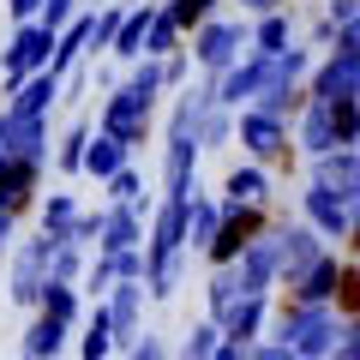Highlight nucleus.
<instances>
[{
    "instance_id": "obj_53",
    "label": "nucleus",
    "mask_w": 360,
    "mask_h": 360,
    "mask_svg": "<svg viewBox=\"0 0 360 360\" xmlns=\"http://www.w3.org/2000/svg\"><path fill=\"white\" fill-rule=\"evenodd\" d=\"M0 258H6V252H0Z\"/></svg>"
},
{
    "instance_id": "obj_46",
    "label": "nucleus",
    "mask_w": 360,
    "mask_h": 360,
    "mask_svg": "<svg viewBox=\"0 0 360 360\" xmlns=\"http://www.w3.org/2000/svg\"><path fill=\"white\" fill-rule=\"evenodd\" d=\"M210 360H252V342H234V336H222Z\"/></svg>"
},
{
    "instance_id": "obj_45",
    "label": "nucleus",
    "mask_w": 360,
    "mask_h": 360,
    "mask_svg": "<svg viewBox=\"0 0 360 360\" xmlns=\"http://www.w3.org/2000/svg\"><path fill=\"white\" fill-rule=\"evenodd\" d=\"M354 13H360V0H324V18H330L336 30H342V25H354Z\"/></svg>"
},
{
    "instance_id": "obj_36",
    "label": "nucleus",
    "mask_w": 360,
    "mask_h": 360,
    "mask_svg": "<svg viewBox=\"0 0 360 360\" xmlns=\"http://www.w3.org/2000/svg\"><path fill=\"white\" fill-rule=\"evenodd\" d=\"M115 283H120L115 258H108V252H96V258H90V270H84V283H78V288H84L90 300H108V288H115Z\"/></svg>"
},
{
    "instance_id": "obj_3",
    "label": "nucleus",
    "mask_w": 360,
    "mask_h": 360,
    "mask_svg": "<svg viewBox=\"0 0 360 360\" xmlns=\"http://www.w3.org/2000/svg\"><path fill=\"white\" fill-rule=\"evenodd\" d=\"M246 42H252V25L217 13V18H205V25L193 30V42H186V49H193V66H205V72L217 78V72H229V66L246 54Z\"/></svg>"
},
{
    "instance_id": "obj_24",
    "label": "nucleus",
    "mask_w": 360,
    "mask_h": 360,
    "mask_svg": "<svg viewBox=\"0 0 360 360\" xmlns=\"http://www.w3.org/2000/svg\"><path fill=\"white\" fill-rule=\"evenodd\" d=\"M283 49H295V13H288V6H276V13H258L246 54H283Z\"/></svg>"
},
{
    "instance_id": "obj_33",
    "label": "nucleus",
    "mask_w": 360,
    "mask_h": 360,
    "mask_svg": "<svg viewBox=\"0 0 360 360\" xmlns=\"http://www.w3.org/2000/svg\"><path fill=\"white\" fill-rule=\"evenodd\" d=\"M78 300H84V288H78V283H54V276H49L37 312H49V319H60V324H78Z\"/></svg>"
},
{
    "instance_id": "obj_35",
    "label": "nucleus",
    "mask_w": 360,
    "mask_h": 360,
    "mask_svg": "<svg viewBox=\"0 0 360 360\" xmlns=\"http://www.w3.org/2000/svg\"><path fill=\"white\" fill-rule=\"evenodd\" d=\"M217 342H222V324L205 319V324H193V330H186V342H180L174 360H210V354H217Z\"/></svg>"
},
{
    "instance_id": "obj_8",
    "label": "nucleus",
    "mask_w": 360,
    "mask_h": 360,
    "mask_svg": "<svg viewBox=\"0 0 360 360\" xmlns=\"http://www.w3.org/2000/svg\"><path fill=\"white\" fill-rule=\"evenodd\" d=\"M54 246L60 240H49L42 229H37V240L13 246V300L18 307H37L42 300V288H49V276H54Z\"/></svg>"
},
{
    "instance_id": "obj_21",
    "label": "nucleus",
    "mask_w": 360,
    "mask_h": 360,
    "mask_svg": "<svg viewBox=\"0 0 360 360\" xmlns=\"http://www.w3.org/2000/svg\"><path fill=\"white\" fill-rule=\"evenodd\" d=\"M60 90H66V78L54 72V66H42V72H30L25 84L13 90V103H6V108H13V115H49V108L60 103Z\"/></svg>"
},
{
    "instance_id": "obj_34",
    "label": "nucleus",
    "mask_w": 360,
    "mask_h": 360,
    "mask_svg": "<svg viewBox=\"0 0 360 360\" xmlns=\"http://www.w3.org/2000/svg\"><path fill=\"white\" fill-rule=\"evenodd\" d=\"M234 115H240V108L210 103V108H205V120H198V144H205V150H222V144L234 139Z\"/></svg>"
},
{
    "instance_id": "obj_9",
    "label": "nucleus",
    "mask_w": 360,
    "mask_h": 360,
    "mask_svg": "<svg viewBox=\"0 0 360 360\" xmlns=\"http://www.w3.org/2000/svg\"><path fill=\"white\" fill-rule=\"evenodd\" d=\"M307 90L324 96V103H348V96H360V49H330L319 66H312Z\"/></svg>"
},
{
    "instance_id": "obj_37",
    "label": "nucleus",
    "mask_w": 360,
    "mask_h": 360,
    "mask_svg": "<svg viewBox=\"0 0 360 360\" xmlns=\"http://www.w3.org/2000/svg\"><path fill=\"white\" fill-rule=\"evenodd\" d=\"M120 18H127V6H103V13H90V49H115Z\"/></svg>"
},
{
    "instance_id": "obj_42",
    "label": "nucleus",
    "mask_w": 360,
    "mask_h": 360,
    "mask_svg": "<svg viewBox=\"0 0 360 360\" xmlns=\"http://www.w3.org/2000/svg\"><path fill=\"white\" fill-rule=\"evenodd\" d=\"M186 72H193V49L162 54V78H168V90H180V84H186Z\"/></svg>"
},
{
    "instance_id": "obj_41",
    "label": "nucleus",
    "mask_w": 360,
    "mask_h": 360,
    "mask_svg": "<svg viewBox=\"0 0 360 360\" xmlns=\"http://www.w3.org/2000/svg\"><path fill=\"white\" fill-rule=\"evenodd\" d=\"M78 18V0H42V13H37V25L42 30H54V37H60L66 25H72Z\"/></svg>"
},
{
    "instance_id": "obj_29",
    "label": "nucleus",
    "mask_w": 360,
    "mask_h": 360,
    "mask_svg": "<svg viewBox=\"0 0 360 360\" xmlns=\"http://www.w3.org/2000/svg\"><path fill=\"white\" fill-rule=\"evenodd\" d=\"M115 354V324H108V300H96V312L84 319V336H78V360H108Z\"/></svg>"
},
{
    "instance_id": "obj_19",
    "label": "nucleus",
    "mask_w": 360,
    "mask_h": 360,
    "mask_svg": "<svg viewBox=\"0 0 360 360\" xmlns=\"http://www.w3.org/2000/svg\"><path fill=\"white\" fill-rule=\"evenodd\" d=\"M342 264H348V258L330 246V252H324L319 264H312L307 276L288 288V300H319V307H336V283H342Z\"/></svg>"
},
{
    "instance_id": "obj_16",
    "label": "nucleus",
    "mask_w": 360,
    "mask_h": 360,
    "mask_svg": "<svg viewBox=\"0 0 360 360\" xmlns=\"http://www.w3.org/2000/svg\"><path fill=\"white\" fill-rule=\"evenodd\" d=\"M37 180H42V162L0 150V210H30V198H37Z\"/></svg>"
},
{
    "instance_id": "obj_27",
    "label": "nucleus",
    "mask_w": 360,
    "mask_h": 360,
    "mask_svg": "<svg viewBox=\"0 0 360 360\" xmlns=\"http://www.w3.org/2000/svg\"><path fill=\"white\" fill-rule=\"evenodd\" d=\"M66 330H72V324L37 312V319H30V330H25V354H30V360H60V354H66Z\"/></svg>"
},
{
    "instance_id": "obj_7",
    "label": "nucleus",
    "mask_w": 360,
    "mask_h": 360,
    "mask_svg": "<svg viewBox=\"0 0 360 360\" xmlns=\"http://www.w3.org/2000/svg\"><path fill=\"white\" fill-rule=\"evenodd\" d=\"M240 270V288L246 295H270V288H283V222H270L258 240H246V252L234 258Z\"/></svg>"
},
{
    "instance_id": "obj_38",
    "label": "nucleus",
    "mask_w": 360,
    "mask_h": 360,
    "mask_svg": "<svg viewBox=\"0 0 360 360\" xmlns=\"http://www.w3.org/2000/svg\"><path fill=\"white\" fill-rule=\"evenodd\" d=\"M108 205H144V174H139L132 162L108 180Z\"/></svg>"
},
{
    "instance_id": "obj_39",
    "label": "nucleus",
    "mask_w": 360,
    "mask_h": 360,
    "mask_svg": "<svg viewBox=\"0 0 360 360\" xmlns=\"http://www.w3.org/2000/svg\"><path fill=\"white\" fill-rule=\"evenodd\" d=\"M336 312H342V319H354V312H360V258H348V264H342V283H336Z\"/></svg>"
},
{
    "instance_id": "obj_30",
    "label": "nucleus",
    "mask_w": 360,
    "mask_h": 360,
    "mask_svg": "<svg viewBox=\"0 0 360 360\" xmlns=\"http://www.w3.org/2000/svg\"><path fill=\"white\" fill-rule=\"evenodd\" d=\"M90 132H96V127H90L84 115H78L72 127L60 132V144H54V168H60V174H84V150H90Z\"/></svg>"
},
{
    "instance_id": "obj_28",
    "label": "nucleus",
    "mask_w": 360,
    "mask_h": 360,
    "mask_svg": "<svg viewBox=\"0 0 360 360\" xmlns=\"http://www.w3.org/2000/svg\"><path fill=\"white\" fill-rule=\"evenodd\" d=\"M246 295V288H240V270H234V264H217V270H210V283H205V307H210V319H229V312H234V300H240Z\"/></svg>"
},
{
    "instance_id": "obj_40",
    "label": "nucleus",
    "mask_w": 360,
    "mask_h": 360,
    "mask_svg": "<svg viewBox=\"0 0 360 360\" xmlns=\"http://www.w3.org/2000/svg\"><path fill=\"white\" fill-rule=\"evenodd\" d=\"M84 252L90 246H78V240L54 246V283H78V276H84Z\"/></svg>"
},
{
    "instance_id": "obj_13",
    "label": "nucleus",
    "mask_w": 360,
    "mask_h": 360,
    "mask_svg": "<svg viewBox=\"0 0 360 360\" xmlns=\"http://www.w3.org/2000/svg\"><path fill=\"white\" fill-rule=\"evenodd\" d=\"M336 144H342V139H336V108L324 103V96H312V90H307V108L295 115V150L312 162V156L336 150Z\"/></svg>"
},
{
    "instance_id": "obj_22",
    "label": "nucleus",
    "mask_w": 360,
    "mask_h": 360,
    "mask_svg": "<svg viewBox=\"0 0 360 360\" xmlns=\"http://www.w3.org/2000/svg\"><path fill=\"white\" fill-rule=\"evenodd\" d=\"M132 162V144L115 139V132H90V150H84V174L96 180V186H108V180L120 174V168Z\"/></svg>"
},
{
    "instance_id": "obj_5",
    "label": "nucleus",
    "mask_w": 360,
    "mask_h": 360,
    "mask_svg": "<svg viewBox=\"0 0 360 360\" xmlns=\"http://www.w3.org/2000/svg\"><path fill=\"white\" fill-rule=\"evenodd\" d=\"M49 60H54V30H42L37 18H25V25L13 30V42H6V54H0V78H6V96H13V90L25 84L30 72H42Z\"/></svg>"
},
{
    "instance_id": "obj_50",
    "label": "nucleus",
    "mask_w": 360,
    "mask_h": 360,
    "mask_svg": "<svg viewBox=\"0 0 360 360\" xmlns=\"http://www.w3.org/2000/svg\"><path fill=\"white\" fill-rule=\"evenodd\" d=\"M330 360H360V336H342V342L330 348Z\"/></svg>"
},
{
    "instance_id": "obj_17",
    "label": "nucleus",
    "mask_w": 360,
    "mask_h": 360,
    "mask_svg": "<svg viewBox=\"0 0 360 360\" xmlns=\"http://www.w3.org/2000/svg\"><path fill=\"white\" fill-rule=\"evenodd\" d=\"M300 217L312 222V229L324 234V240H348V205L336 193H324L319 180H312L307 193H300Z\"/></svg>"
},
{
    "instance_id": "obj_26",
    "label": "nucleus",
    "mask_w": 360,
    "mask_h": 360,
    "mask_svg": "<svg viewBox=\"0 0 360 360\" xmlns=\"http://www.w3.org/2000/svg\"><path fill=\"white\" fill-rule=\"evenodd\" d=\"M156 18V0H144V6H127V18H120V37H115V60H144V30H150Z\"/></svg>"
},
{
    "instance_id": "obj_43",
    "label": "nucleus",
    "mask_w": 360,
    "mask_h": 360,
    "mask_svg": "<svg viewBox=\"0 0 360 360\" xmlns=\"http://www.w3.org/2000/svg\"><path fill=\"white\" fill-rule=\"evenodd\" d=\"M252 360H300V354H295V342H283V336H258Z\"/></svg>"
},
{
    "instance_id": "obj_23",
    "label": "nucleus",
    "mask_w": 360,
    "mask_h": 360,
    "mask_svg": "<svg viewBox=\"0 0 360 360\" xmlns=\"http://www.w3.org/2000/svg\"><path fill=\"white\" fill-rule=\"evenodd\" d=\"M217 229H222V198H205V186H198L186 198V252H205L217 240Z\"/></svg>"
},
{
    "instance_id": "obj_52",
    "label": "nucleus",
    "mask_w": 360,
    "mask_h": 360,
    "mask_svg": "<svg viewBox=\"0 0 360 360\" xmlns=\"http://www.w3.org/2000/svg\"><path fill=\"white\" fill-rule=\"evenodd\" d=\"M348 336H360V312H354V319H348Z\"/></svg>"
},
{
    "instance_id": "obj_4",
    "label": "nucleus",
    "mask_w": 360,
    "mask_h": 360,
    "mask_svg": "<svg viewBox=\"0 0 360 360\" xmlns=\"http://www.w3.org/2000/svg\"><path fill=\"white\" fill-rule=\"evenodd\" d=\"M270 222H276L270 205H229V198H222V229H217V240L205 246V258L210 264H234V258L246 252V240H258Z\"/></svg>"
},
{
    "instance_id": "obj_44",
    "label": "nucleus",
    "mask_w": 360,
    "mask_h": 360,
    "mask_svg": "<svg viewBox=\"0 0 360 360\" xmlns=\"http://www.w3.org/2000/svg\"><path fill=\"white\" fill-rule=\"evenodd\" d=\"M127 360H174V354H168V342H162V336H150V330H144L139 342L127 348Z\"/></svg>"
},
{
    "instance_id": "obj_49",
    "label": "nucleus",
    "mask_w": 360,
    "mask_h": 360,
    "mask_svg": "<svg viewBox=\"0 0 360 360\" xmlns=\"http://www.w3.org/2000/svg\"><path fill=\"white\" fill-rule=\"evenodd\" d=\"M6 13L25 25V18H37V13H42V0H6Z\"/></svg>"
},
{
    "instance_id": "obj_18",
    "label": "nucleus",
    "mask_w": 360,
    "mask_h": 360,
    "mask_svg": "<svg viewBox=\"0 0 360 360\" xmlns=\"http://www.w3.org/2000/svg\"><path fill=\"white\" fill-rule=\"evenodd\" d=\"M132 246H144V205H108L96 252H132Z\"/></svg>"
},
{
    "instance_id": "obj_6",
    "label": "nucleus",
    "mask_w": 360,
    "mask_h": 360,
    "mask_svg": "<svg viewBox=\"0 0 360 360\" xmlns=\"http://www.w3.org/2000/svg\"><path fill=\"white\" fill-rule=\"evenodd\" d=\"M150 120H156V96H144L139 84H120L103 103V115H96V132H115V139H127V144H144L150 139Z\"/></svg>"
},
{
    "instance_id": "obj_1",
    "label": "nucleus",
    "mask_w": 360,
    "mask_h": 360,
    "mask_svg": "<svg viewBox=\"0 0 360 360\" xmlns=\"http://www.w3.org/2000/svg\"><path fill=\"white\" fill-rule=\"evenodd\" d=\"M270 336L295 342L300 360H330V348L348 336V319L336 307H319V300H283L270 312Z\"/></svg>"
},
{
    "instance_id": "obj_14",
    "label": "nucleus",
    "mask_w": 360,
    "mask_h": 360,
    "mask_svg": "<svg viewBox=\"0 0 360 360\" xmlns=\"http://www.w3.org/2000/svg\"><path fill=\"white\" fill-rule=\"evenodd\" d=\"M312 180L324 193H336L342 205H354L360 198V144H336V150L312 156Z\"/></svg>"
},
{
    "instance_id": "obj_2",
    "label": "nucleus",
    "mask_w": 360,
    "mask_h": 360,
    "mask_svg": "<svg viewBox=\"0 0 360 360\" xmlns=\"http://www.w3.org/2000/svg\"><path fill=\"white\" fill-rule=\"evenodd\" d=\"M234 139H240V150L252 156V162H264V168H288L300 156L295 144H288V115H276V108H264V103H252V108L234 115Z\"/></svg>"
},
{
    "instance_id": "obj_32",
    "label": "nucleus",
    "mask_w": 360,
    "mask_h": 360,
    "mask_svg": "<svg viewBox=\"0 0 360 360\" xmlns=\"http://www.w3.org/2000/svg\"><path fill=\"white\" fill-rule=\"evenodd\" d=\"M174 49H186V30H180V18L168 13V6H156L150 30H144V54H150V60H162V54H174Z\"/></svg>"
},
{
    "instance_id": "obj_12",
    "label": "nucleus",
    "mask_w": 360,
    "mask_h": 360,
    "mask_svg": "<svg viewBox=\"0 0 360 360\" xmlns=\"http://www.w3.org/2000/svg\"><path fill=\"white\" fill-rule=\"evenodd\" d=\"M324 252H330V240H324L307 217H300V222H283V288H295Z\"/></svg>"
},
{
    "instance_id": "obj_10",
    "label": "nucleus",
    "mask_w": 360,
    "mask_h": 360,
    "mask_svg": "<svg viewBox=\"0 0 360 360\" xmlns=\"http://www.w3.org/2000/svg\"><path fill=\"white\" fill-rule=\"evenodd\" d=\"M144 300H150L144 276H127V283L108 288V324H115V348H120V354L144 336Z\"/></svg>"
},
{
    "instance_id": "obj_48",
    "label": "nucleus",
    "mask_w": 360,
    "mask_h": 360,
    "mask_svg": "<svg viewBox=\"0 0 360 360\" xmlns=\"http://www.w3.org/2000/svg\"><path fill=\"white\" fill-rule=\"evenodd\" d=\"M312 49H330V42H336V25H330V18H319V25H312Z\"/></svg>"
},
{
    "instance_id": "obj_51",
    "label": "nucleus",
    "mask_w": 360,
    "mask_h": 360,
    "mask_svg": "<svg viewBox=\"0 0 360 360\" xmlns=\"http://www.w3.org/2000/svg\"><path fill=\"white\" fill-rule=\"evenodd\" d=\"M276 6H283V0H240V13H252V18L258 13H276Z\"/></svg>"
},
{
    "instance_id": "obj_15",
    "label": "nucleus",
    "mask_w": 360,
    "mask_h": 360,
    "mask_svg": "<svg viewBox=\"0 0 360 360\" xmlns=\"http://www.w3.org/2000/svg\"><path fill=\"white\" fill-rule=\"evenodd\" d=\"M0 150L49 162V115H13V108H0Z\"/></svg>"
},
{
    "instance_id": "obj_25",
    "label": "nucleus",
    "mask_w": 360,
    "mask_h": 360,
    "mask_svg": "<svg viewBox=\"0 0 360 360\" xmlns=\"http://www.w3.org/2000/svg\"><path fill=\"white\" fill-rule=\"evenodd\" d=\"M222 198H229V205H270V174H264V162H234L229 180H222Z\"/></svg>"
},
{
    "instance_id": "obj_54",
    "label": "nucleus",
    "mask_w": 360,
    "mask_h": 360,
    "mask_svg": "<svg viewBox=\"0 0 360 360\" xmlns=\"http://www.w3.org/2000/svg\"><path fill=\"white\" fill-rule=\"evenodd\" d=\"M25 360H30V354H25Z\"/></svg>"
},
{
    "instance_id": "obj_11",
    "label": "nucleus",
    "mask_w": 360,
    "mask_h": 360,
    "mask_svg": "<svg viewBox=\"0 0 360 360\" xmlns=\"http://www.w3.org/2000/svg\"><path fill=\"white\" fill-rule=\"evenodd\" d=\"M186 252V198L180 193H168L162 205L150 210V234H144V258H180Z\"/></svg>"
},
{
    "instance_id": "obj_20",
    "label": "nucleus",
    "mask_w": 360,
    "mask_h": 360,
    "mask_svg": "<svg viewBox=\"0 0 360 360\" xmlns=\"http://www.w3.org/2000/svg\"><path fill=\"white\" fill-rule=\"evenodd\" d=\"M270 295H240L234 300V312L222 319V336H234V342H258V336H270Z\"/></svg>"
},
{
    "instance_id": "obj_47",
    "label": "nucleus",
    "mask_w": 360,
    "mask_h": 360,
    "mask_svg": "<svg viewBox=\"0 0 360 360\" xmlns=\"http://www.w3.org/2000/svg\"><path fill=\"white\" fill-rule=\"evenodd\" d=\"M13 234H18V210H0V252H13Z\"/></svg>"
},
{
    "instance_id": "obj_31",
    "label": "nucleus",
    "mask_w": 360,
    "mask_h": 360,
    "mask_svg": "<svg viewBox=\"0 0 360 360\" xmlns=\"http://www.w3.org/2000/svg\"><path fill=\"white\" fill-rule=\"evenodd\" d=\"M78 217H84V205H78L72 193H54L49 205H42V234H49V240H72V229H78Z\"/></svg>"
}]
</instances>
